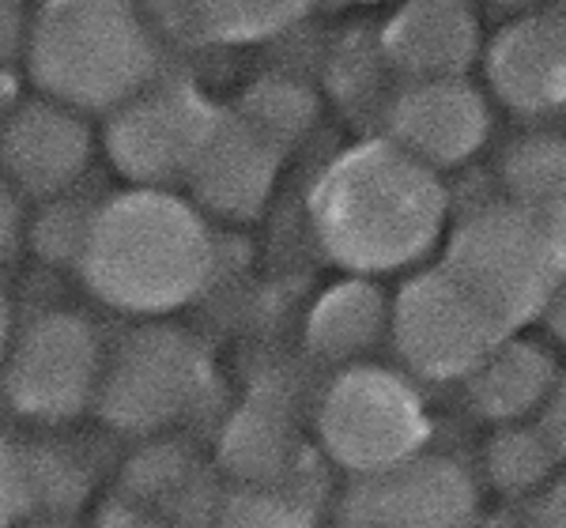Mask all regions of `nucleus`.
<instances>
[{"label": "nucleus", "instance_id": "nucleus-7", "mask_svg": "<svg viewBox=\"0 0 566 528\" xmlns=\"http://www.w3.org/2000/svg\"><path fill=\"white\" fill-rule=\"evenodd\" d=\"M103 362L106 340L87 314L45 306L15 325L0 367V393L27 423H72L95 408Z\"/></svg>", "mask_w": 566, "mask_h": 528}, {"label": "nucleus", "instance_id": "nucleus-29", "mask_svg": "<svg viewBox=\"0 0 566 528\" xmlns=\"http://www.w3.org/2000/svg\"><path fill=\"white\" fill-rule=\"evenodd\" d=\"M541 434L544 442L552 445L555 461H566V374H559L555 389L547 393L544 408H541Z\"/></svg>", "mask_w": 566, "mask_h": 528}, {"label": "nucleus", "instance_id": "nucleus-15", "mask_svg": "<svg viewBox=\"0 0 566 528\" xmlns=\"http://www.w3.org/2000/svg\"><path fill=\"white\" fill-rule=\"evenodd\" d=\"M381 57L408 84L427 80H464L476 65L483 31L469 4L458 0H416L389 15L378 31Z\"/></svg>", "mask_w": 566, "mask_h": 528}, {"label": "nucleus", "instance_id": "nucleus-33", "mask_svg": "<svg viewBox=\"0 0 566 528\" xmlns=\"http://www.w3.org/2000/svg\"><path fill=\"white\" fill-rule=\"evenodd\" d=\"M541 321H544V329L555 336V340L566 344V276L559 279V287L552 291V298H547Z\"/></svg>", "mask_w": 566, "mask_h": 528}, {"label": "nucleus", "instance_id": "nucleus-3", "mask_svg": "<svg viewBox=\"0 0 566 528\" xmlns=\"http://www.w3.org/2000/svg\"><path fill=\"white\" fill-rule=\"evenodd\" d=\"M23 72L34 95L106 117L163 76V34L133 4L57 0L34 8Z\"/></svg>", "mask_w": 566, "mask_h": 528}, {"label": "nucleus", "instance_id": "nucleus-12", "mask_svg": "<svg viewBox=\"0 0 566 528\" xmlns=\"http://www.w3.org/2000/svg\"><path fill=\"white\" fill-rule=\"evenodd\" d=\"M491 110L469 80L405 84L386 106V140L427 170L461 167L488 144Z\"/></svg>", "mask_w": 566, "mask_h": 528}, {"label": "nucleus", "instance_id": "nucleus-31", "mask_svg": "<svg viewBox=\"0 0 566 528\" xmlns=\"http://www.w3.org/2000/svg\"><path fill=\"white\" fill-rule=\"evenodd\" d=\"M87 528H178V525H170L167 517L151 514V509H140V506H129V503H114V506H106Z\"/></svg>", "mask_w": 566, "mask_h": 528}, {"label": "nucleus", "instance_id": "nucleus-9", "mask_svg": "<svg viewBox=\"0 0 566 528\" xmlns=\"http://www.w3.org/2000/svg\"><path fill=\"white\" fill-rule=\"evenodd\" d=\"M389 340L412 378L464 381L506 332L442 268H423L389 298Z\"/></svg>", "mask_w": 566, "mask_h": 528}, {"label": "nucleus", "instance_id": "nucleus-5", "mask_svg": "<svg viewBox=\"0 0 566 528\" xmlns=\"http://www.w3.org/2000/svg\"><path fill=\"white\" fill-rule=\"evenodd\" d=\"M216 374L205 344L178 321H136L106 344L95 412L129 439L175 434L212 397Z\"/></svg>", "mask_w": 566, "mask_h": 528}, {"label": "nucleus", "instance_id": "nucleus-26", "mask_svg": "<svg viewBox=\"0 0 566 528\" xmlns=\"http://www.w3.org/2000/svg\"><path fill=\"white\" fill-rule=\"evenodd\" d=\"M91 208H95V200H84L76 193L42 200L39 215H27L23 220V242L31 245V253L42 264L72 272L80 261V250H84Z\"/></svg>", "mask_w": 566, "mask_h": 528}, {"label": "nucleus", "instance_id": "nucleus-32", "mask_svg": "<svg viewBox=\"0 0 566 528\" xmlns=\"http://www.w3.org/2000/svg\"><path fill=\"white\" fill-rule=\"evenodd\" d=\"M533 528H566V476L552 479L533 498Z\"/></svg>", "mask_w": 566, "mask_h": 528}, {"label": "nucleus", "instance_id": "nucleus-16", "mask_svg": "<svg viewBox=\"0 0 566 528\" xmlns=\"http://www.w3.org/2000/svg\"><path fill=\"white\" fill-rule=\"evenodd\" d=\"M555 381H559V370H555V359L541 344L506 336L464 378V397H469V408L480 419L495 426H514L525 423L533 412H541Z\"/></svg>", "mask_w": 566, "mask_h": 528}, {"label": "nucleus", "instance_id": "nucleus-19", "mask_svg": "<svg viewBox=\"0 0 566 528\" xmlns=\"http://www.w3.org/2000/svg\"><path fill=\"white\" fill-rule=\"evenodd\" d=\"M295 457V423L272 397L245 400L219 434V464L231 484H287Z\"/></svg>", "mask_w": 566, "mask_h": 528}, {"label": "nucleus", "instance_id": "nucleus-1", "mask_svg": "<svg viewBox=\"0 0 566 528\" xmlns=\"http://www.w3.org/2000/svg\"><path fill=\"white\" fill-rule=\"evenodd\" d=\"M219 245L175 189H117L91 208L76 276L95 303L133 321H170L216 279Z\"/></svg>", "mask_w": 566, "mask_h": 528}, {"label": "nucleus", "instance_id": "nucleus-24", "mask_svg": "<svg viewBox=\"0 0 566 528\" xmlns=\"http://www.w3.org/2000/svg\"><path fill=\"white\" fill-rule=\"evenodd\" d=\"M200 528H314V509L287 484H231L208 498Z\"/></svg>", "mask_w": 566, "mask_h": 528}, {"label": "nucleus", "instance_id": "nucleus-17", "mask_svg": "<svg viewBox=\"0 0 566 528\" xmlns=\"http://www.w3.org/2000/svg\"><path fill=\"white\" fill-rule=\"evenodd\" d=\"M389 336V298L374 279L348 276L325 287L306 317V348L336 367H355Z\"/></svg>", "mask_w": 566, "mask_h": 528}, {"label": "nucleus", "instance_id": "nucleus-30", "mask_svg": "<svg viewBox=\"0 0 566 528\" xmlns=\"http://www.w3.org/2000/svg\"><path fill=\"white\" fill-rule=\"evenodd\" d=\"M23 200L0 175V261H8L15 253V245L23 242Z\"/></svg>", "mask_w": 566, "mask_h": 528}, {"label": "nucleus", "instance_id": "nucleus-13", "mask_svg": "<svg viewBox=\"0 0 566 528\" xmlns=\"http://www.w3.org/2000/svg\"><path fill=\"white\" fill-rule=\"evenodd\" d=\"M283 155L234 110H223L186 175V200L208 223H250L269 204Z\"/></svg>", "mask_w": 566, "mask_h": 528}, {"label": "nucleus", "instance_id": "nucleus-27", "mask_svg": "<svg viewBox=\"0 0 566 528\" xmlns=\"http://www.w3.org/2000/svg\"><path fill=\"white\" fill-rule=\"evenodd\" d=\"M31 514L23 479V442L0 431V528H12L20 517Z\"/></svg>", "mask_w": 566, "mask_h": 528}, {"label": "nucleus", "instance_id": "nucleus-10", "mask_svg": "<svg viewBox=\"0 0 566 528\" xmlns=\"http://www.w3.org/2000/svg\"><path fill=\"white\" fill-rule=\"evenodd\" d=\"M340 528H480L476 484L461 461L419 453L355 479L340 503Z\"/></svg>", "mask_w": 566, "mask_h": 528}, {"label": "nucleus", "instance_id": "nucleus-11", "mask_svg": "<svg viewBox=\"0 0 566 528\" xmlns=\"http://www.w3.org/2000/svg\"><path fill=\"white\" fill-rule=\"evenodd\" d=\"M98 155L95 122L42 95H20L0 125V175L20 200L76 193Z\"/></svg>", "mask_w": 566, "mask_h": 528}, {"label": "nucleus", "instance_id": "nucleus-25", "mask_svg": "<svg viewBox=\"0 0 566 528\" xmlns=\"http://www.w3.org/2000/svg\"><path fill=\"white\" fill-rule=\"evenodd\" d=\"M555 453L544 442L541 426L536 423H514V426H499L495 439L483 450V468L488 479L495 484L502 495H536L555 479Z\"/></svg>", "mask_w": 566, "mask_h": 528}, {"label": "nucleus", "instance_id": "nucleus-8", "mask_svg": "<svg viewBox=\"0 0 566 528\" xmlns=\"http://www.w3.org/2000/svg\"><path fill=\"white\" fill-rule=\"evenodd\" d=\"M219 114L223 110L197 84L159 76L103 117L98 151L129 189H170L186 181Z\"/></svg>", "mask_w": 566, "mask_h": 528}, {"label": "nucleus", "instance_id": "nucleus-23", "mask_svg": "<svg viewBox=\"0 0 566 528\" xmlns=\"http://www.w3.org/2000/svg\"><path fill=\"white\" fill-rule=\"evenodd\" d=\"M234 114L258 136H264L280 155H287L317 125L322 103H317L314 87L303 84V80L264 76L258 84L245 87Z\"/></svg>", "mask_w": 566, "mask_h": 528}, {"label": "nucleus", "instance_id": "nucleus-28", "mask_svg": "<svg viewBox=\"0 0 566 528\" xmlns=\"http://www.w3.org/2000/svg\"><path fill=\"white\" fill-rule=\"evenodd\" d=\"M31 27H34V8L20 4V0H0V72H8V76L23 72Z\"/></svg>", "mask_w": 566, "mask_h": 528}, {"label": "nucleus", "instance_id": "nucleus-4", "mask_svg": "<svg viewBox=\"0 0 566 528\" xmlns=\"http://www.w3.org/2000/svg\"><path fill=\"white\" fill-rule=\"evenodd\" d=\"M438 268L514 336L544 314L566 276V234L506 200H488L450 231Z\"/></svg>", "mask_w": 566, "mask_h": 528}, {"label": "nucleus", "instance_id": "nucleus-35", "mask_svg": "<svg viewBox=\"0 0 566 528\" xmlns=\"http://www.w3.org/2000/svg\"><path fill=\"white\" fill-rule=\"evenodd\" d=\"M12 332H15L12 306H8V298L0 295V367H4V355H8V344H12Z\"/></svg>", "mask_w": 566, "mask_h": 528}, {"label": "nucleus", "instance_id": "nucleus-20", "mask_svg": "<svg viewBox=\"0 0 566 528\" xmlns=\"http://www.w3.org/2000/svg\"><path fill=\"white\" fill-rule=\"evenodd\" d=\"M155 31L181 34L200 45H261L295 31L310 15L306 4H245V0H212V4H170L148 12Z\"/></svg>", "mask_w": 566, "mask_h": 528}, {"label": "nucleus", "instance_id": "nucleus-34", "mask_svg": "<svg viewBox=\"0 0 566 528\" xmlns=\"http://www.w3.org/2000/svg\"><path fill=\"white\" fill-rule=\"evenodd\" d=\"M12 528H87L80 517H61V514H27Z\"/></svg>", "mask_w": 566, "mask_h": 528}, {"label": "nucleus", "instance_id": "nucleus-36", "mask_svg": "<svg viewBox=\"0 0 566 528\" xmlns=\"http://www.w3.org/2000/svg\"><path fill=\"white\" fill-rule=\"evenodd\" d=\"M15 76H8V72H0V125H4V117L12 114V106L20 103V91H15Z\"/></svg>", "mask_w": 566, "mask_h": 528}, {"label": "nucleus", "instance_id": "nucleus-2", "mask_svg": "<svg viewBox=\"0 0 566 528\" xmlns=\"http://www.w3.org/2000/svg\"><path fill=\"white\" fill-rule=\"evenodd\" d=\"M306 212L325 257L352 276L374 279L434 250L450 193L434 170L381 136L328 162L310 189Z\"/></svg>", "mask_w": 566, "mask_h": 528}, {"label": "nucleus", "instance_id": "nucleus-6", "mask_svg": "<svg viewBox=\"0 0 566 528\" xmlns=\"http://www.w3.org/2000/svg\"><path fill=\"white\" fill-rule=\"evenodd\" d=\"M325 457L355 479L378 476L427 453L431 415L416 381L378 362L340 367L314 412Z\"/></svg>", "mask_w": 566, "mask_h": 528}, {"label": "nucleus", "instance_id": "nucleus-18", "mask_svg": "<svg viewBox=\"0 0 566 528\" xmlns=\"http://www.w3.org/2000/svg\"><path fill=\"white\" fill-rule=\"evenodd\" d=\"M205 464H200L197 450L181 442L178 434H159V439H140V445L122 464V503L151 509V514L167 517L175 525L178 509H197V521L205 514L208 498L216 490L205 487Z\"/></svg>", "mask_w": 566, "mask_h": 528}, {"label": "nucleus", "instance_id": "nucleus-21", "mask_svg": "<svg viewBox=\"0 0 566 528\" xmlns=\"http://www.w3.org/2000/svg\"><path fill=\"white\" fill-rule=\"evenodd\" d=\"M499 200L566 234V136H517L499 159Z\"/></svg>", "mask_w": 566, "mask_h": 528}, {"label": "nucleus", "instance_id": "nucleus-14", "mask_svg": "<svg viewBox=\"0 0 566 528\" xmlns=\"http://www.w3.org/2000/svg\"><path fill=\"white\" fill-rule=\"evenodd\" d=\"M488 84L517 114L566 106V8L525 12L488 45Z\"/></svg>", "mask_w": 566, "mask_h": 528}, {"label": "nucleus", "instance_id": "nucleus-22", "mask_svg": "<svg viewBox=\"0 0 566 528\" xmlns=\"http://www.w3.org/2000/svg\"><path fill=\"white\" fill-rule=\"evenodd\" d=\"M23 479L31 514L80 517L95 498L98 457L76 439L23 442Z\"/></svg>", "mask_w": 566, "mask_h": 528}]
</instances>
